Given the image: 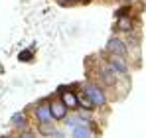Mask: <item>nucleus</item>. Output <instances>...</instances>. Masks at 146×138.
Returning a JSON list of instances; mask_svg holds the SVG:
<instances>
[{"label":"nucleus","instance_id":"obj_1","mask_svg":"<svg viewBox=\"0 0 146 138\" xmlns=\"http://www.w3.org/2000/svg\"><path fill=\"white\" fill-rule=\"evenodd\" d=\"M79 87H81V91L95 103L97 109H105V107L109 105L107 89H105L103 85H99L97 81H83V83H79Z\"/></svg>","mask_w":146,"mask_h":138},{"label":"nucleus","instance_id":"obj_2","mask_svg":"<svg viewBox=\"0 0 146 138\" xmlns=\"http://www.w3.org/2000/svg\"><path fill=\"white\" fill-rule=\"evenodd\" d=\"M49 97L46 99H42V101H38L34 107H32V120L36 122V124H48V122H55L53 118H51V113H49Z\"/></svg>","mask_w":146,"mask_h":138},{"label":"nucleus","instance_id":"obj_3","mask_svg":"<svg viewBox=\"0 0 146 138\" xmlns=\"http://www.w3.org/2000/svg\"><path fill=\"white\" fill-rule=\"evenodd\" d=\"M119 79H121V77L109 67L107 61H105L103 65H99V69H97V83L99 85H103L105 89H113V87L119 85Z\"/></svg>","mask_w":146,"mask_h":138},{"label":"nucleus","instance_id":"obj_4","mask_svg":"<svg viewBox=\"0 0 146 138\" xmlns=\"http://www.w3.org/2000/svg\"><path fill=\"white\" fill-rule=\"evenodd\" d=\"M105 51L107 53H113V55H122V57H128L130 49H128V42L121 38V34H113L105 46Z\"/></svg>","mask_w":146,"mask_h":138},{"label":"nucleus","instance_id":"obj_5","mask_svg":"<svg viewBox=\"0 0 146 138\" xmlns=\"http://www.w3.org/2000/svg\"><path fill=\"white\" fill-rule=\"evenodd\" d=\"M107 55H109V57H107L109 67L113 69L119 77L128 79V75H130V63H128V59L122 57V55H113V53H107Z\"/></svg>","mask_w":146,"mask_h":138},{"label":"nucleus","instance_id":"obj_6","mask_svg":"<svg viewBox=\"0 0 146 138\" xmlns=\"http://www.w3.org/2000/svg\"><path fill=\"white\" fill-rule=\"evenodd\" d=\"M48 101H49V113H51V118H53L55 122H61L65 116L71 113V111L65 107V103L59 99V95H57V93H55V95H51Z\"/></svg>","mask_w":146,"mask_h":138},{"label":"nucleus","instance_id":"obj_7","mask_svg":"<svg viewBox=\"0 0 146 138\" xmlns=\"http://www.w3.org/2000/svg\"><path fill=\"white\" fill-rule=\"evenodd\" d=\"M57 95H59V99L65 103V107L69 109V111H75L77 107H79V97H77V89H73V87H65V85H61V87H57Z\"/></svg>","mask_w":146,"mask_h":138},{"label":"nucleus","instance_id":"obj_8","mask_svg":"<svg viewBox=\"0 0 146 138\" xmlns=\"http://www.w3.org/2000/svg\"><path fill=\"white\" fill-rule=\"evenodd\" d=\"M136 28V22H134V16L132 14H126V16H119L115 18V26H113V32L115 34H128Z\"/></svg>","mask_w":146,"mask_h":138},{"label":"nucleus","instance_id":"obj_9","mask_svg":"<svg viewBox=\"0 0 146 138\" xmlns=\"http://www.w3.org/2000/svg\"><path fill=\"white\" fill-rule=\"evenodd\" d=\"M10 124H12V128L16 132H20V130L28 128L32 122H30V116L26 115V111H20V113H14V115L10 116Z\"/></svg>","mask_w":146,"mask_h":138},{"label":"nucleus","instance_id":"obj_10","mask_svg":"<svg viewBox=\"0 0 146 138\" xmlns=\"http://www.w3.org/2000/svg\"><path fill=\"white\" fill-rule=\"evenodd\" d=\"M36 130H38V136H65V130H59L55 122L36 124Z\"/></svg>","mask_w":146,"mask_h":138},{"label":"nucleus","instance_id":"obj_11","mask_svg":"<svg viewBox=\"0 0 146 138\" xmlns=\"http://www.w3.org/2000/svg\"><path fill=\"white\" fill-rule=\"evenodd\" d=\"M69 132H71V136H75V138H91V136H95V132L91 130L89 124H87V126H73V128H69Z\"/></svg>","mask_w":146,"mask_h":138},{"label":"nucleus","instance_id":"obj_12","mask_svg":"<svg viewBox=\"0 0 146 138\" xmlns=\"http://www.w3.org/2000/svg\"><path fill=\"white\" fill-rule=\"evenodd\" d=\"M77 97H79V107H83V109H89V111H97V107H95V103L85 95V93L81 91V89H77Z\"/></svg>","mask_w":146,"mask_h":138},{"label":"nucleus","instance_id":"obj_13","mask_svg":"<svg viewBox=\"0 0 146 138\" xmlns=\"http://www.w3.org/2000/svg\"><path fill=\"white\" fill-rule=\"evenodd\" d=\"M34 49H36V44H32V47H28V49H22L18 53V61L20 63H30L34 59Z\"/></svg>","mask_w":146,"mask_h":138},{"label":"nucleus","instance_id":"obj_14","mask_svg":"<svg viewBox=\"0 0 146 138\" xmlns=\"http://www.w3.org/2000/svg\"><path fill=\"white\" fill-rule=\"evenodd\" d=\"M130 10H132V6L128 4V2H122V6L119 10H115V18H119V16H126V14H130Z\"/></svg>","mask_w":146,"mask_h":138},{"label":"nucleus","instance_id":"obj_15","mask_svg":"<svg viewBox=\"0 0 146 138\" xmlns=\"http://www.w3.org/2000/svg\"><path fill=\"white\" fill-rule=\"evenodd\" d=\"M59 6H63V8H71L75 4H79V0H55Z\"/></svg>","mask_w":146,"mask_h":138},{"label":"nucleus","instance_id":"obj_16","mask_svg":"<svg viewBox=\"0 0 146 138\" xmlns=\"http://www.w3.org/2000/svg\"><path fill=\"white\" fill-rule=\"evenodd\" d=\"M91 0H79V4H89Z\"/></svg>","mask_w":146,"mask_h":138},{"label":"nucleus","instance_id":"obj_17","mask_svg":"<svg viewBox=\"0 0 146 138\" xmlns=\"http://www.w3.org/2000/svg\"><path fill=\"white\" fill-rule=\"evenodd\" d=\"M119 2H121V4L122 2H128V4H130V2H134V0H119Z\"/></svg>","mask_w":146,"mask_h":138}]
</instances>
